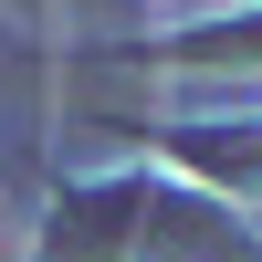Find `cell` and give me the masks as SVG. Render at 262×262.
<instances>
[{"instance_id": "obj_1", "label": "cell", "mask_w": 262, "mask_h": 262, "mask_svg": "<svg viewBox=\"0 0 262 262\" xmlns=\"http://www.w3.org/2000/svg\"><path fill=\"white\" fill-rule=\"evenodd\" d=\"M32 262H262V221L126 158V168H84V179L42 189Z\"/></svg>"}, {"instance_id": "obj_2", "label": "cell", "mask_w": 262, "mask_h": 262, "mask_svg": "<svg viewBox=\"0 0 262 262\" xmlns=\"http://www.w3.org/2000/svg\"><path fill=\"white\" fill-rule=\"evenodd\" d=\"M116 137H137L168 179L210 189L242 221L262 210V105H242V116H147V126H116Z\"/></svg>"}, {"instance_id": "obj_3", "label": "cell", "mask_w": 262, "mask_h": 262, "mask_svg": "<svg viewBox=\"0 0 262 262\" xmlns=\"http://www.w3.org/2000/svg\"><path fill=\"white\" fill-rule=\"evenodd\" d=\"M126 63H158V74H262V0L221 21H168L158 42H126Z\"/></svg>"}, {"instance_id": "obj_4", "label": "cell", "mask_w": 262, "mask_h": 262, "mask_svg": "<svg viewBox=\"0 0 262 262\" xmlns=\"http://www.w3.org/2000/svg\"><path fill=\"white\" fill-rule=\"evenodd\" d=\"M158 11H179V21H221V11H252V0H158Z\"/></svg>"}, {"instance_id": "obj_5", "label": "cell", "mask_w": 262, "mask_h": 262, "mask_svg": "<svg viewBox=\"0 0 262 262\" xmlns=\"http://www.w3.org/2000/svg\"><path fill=\"white\" fill-rule=\"evenodd\" d=\"M0 11H11V21H53L63 0H0Z\"/></svg>"}]
</instances>
